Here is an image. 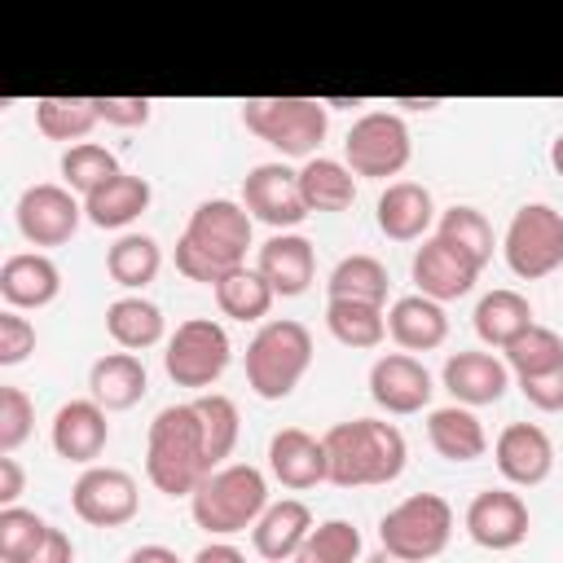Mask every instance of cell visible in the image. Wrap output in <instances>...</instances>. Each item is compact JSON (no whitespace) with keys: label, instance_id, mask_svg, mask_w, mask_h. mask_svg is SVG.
Returning a JSON list of instances; mask_svg holds the SVG:
<instances>
[{"label":"cell","instance_id":"obj_1","mask_svg":"<svg viewBox=\"0 0 563 563\" xmlns=\"http://www.w3.org/2000/svg\"><path fill=\"white\" fill-rule=\"evenodd\" d=\"M251 216L233 198H207L194 207L185 233L176 238V273L189 282L216 286L224 273L246 264L251 246Z\"/></svg>","mask_w":563,"mask_h":563},{"label":"cell","instance_id":"obj_2","mask_svg":"<svg viewBox=\"0 0 563 563\" xmlns=\"http://www.w3.org/2000/svg\"><path fill=\"white\" fill-rule=\"evenodd\" d=\"M216 466L207 457V435L194 400L158 409L145 435V479L167 497H194V488Z\"/></svg>","mask_w":563,"mask_h":563},{"label":"cell","instance_id":"obj_3","mask_svg":"<svg viewBox=\"0 0 563 563\" xmlns=\"http://www.w3.org/2000/svg\"><path fill=\"white\" fill-rule=\"evenodd\" d=\"M325 462H330V484L339 488H374V484H391L405 471L409 444L400 435L396 422H378V418H352V422H334L325 435Z\"/></svg>","mask_w":563,"mask_h":563},{"label":"cell","instance_id":"obj_4","mask_svg":"<svg viewBox=\"0 0 563 563\" xmlns=\"http://www.w3.org/2000/svg\"><path fill=\"white\" fill-rule=\"evenodd\" d=\"M268 510V479L260 466L251 462H229L220 471H211L194 497H189V515L202 532L211 537H233L260 523V515Z\"/></svg>","mask_w":563,"mask_h":563},{"label":"cell","instance_id":"obj_5","mask_svg":"<svg viewBox=\"0 0 563 563\" xmlns=\"http://www.w3.org/2000/svg\"><path fill=\"white\" fill-rule=\"evenodd\" d=\"M312 365V334L295 317L264 321L246 343V387L260 400H286Z\"/></svg>","mask_w":563,"mask_h":563},{"label":"cell","instance_id":"obj_6","mask_svg":"<svg viewBox=\"0 0 563 563\" xmlns=\"http://www.w3.org/2000/svg\"><path fill=\"white\" fill-rule=\"evenodd\" d=\"M242 123L251 136L273 145L282 158H317L330 128V106L317 97H251L242 101Z\"/></svg>","mask_w":563,"mask_h":563},{"label":"cell","instance_id":"obj_7","mask_svg":"<svg viewBox=\"0 0 563 563\" xmlns=\"http://www.w3.org/2000/svg\"><path fill=\"white\" fill-rule=\"evenodd\" d=\"M453 537V506L440 493H413L396 501L378 523V545L405 563H431Z\"/></svg>","mask_w":563,"mask_h":563},{"label":"cell","instance_id":"obj_8","mask_svg":"<svg viewBox=\"0 0 563 563\" xmlns=\"http://www.w3.org/2000/svg\"><path fill=\"white\" fill-rule=\"evenodd\" d=\"M501 255L506 268L523 282L550 277L554 268H563V216L550 202H523L506 224Z\"/></svg>","mask_w":563,"mask_h":563},{"label":"cell","instance_id":"obj_9","mask_svg":"<svg viewBox=\"0 0 563 563\" xmlns=\"http://www.w3.org/2000/svg\"><path fill=\"white\" fill-rule=\"evenodd\" d=\"M409 154H413V141H409V128L400 114L391 110H369L361 114L352 128H347V141H343V163L352 167L356 180H387V176H400L409 167Z\"/></svg>","mask_w":563,"mask_h":563},{"label":"cell","instance_id":"obj_10","mask_svg":"<svg viewBox=\"0 0 563 563\" xmlns=\"http://www.w3.org/2000/svg\"><path fill=\"white\" fill-rule=\"evenodd\" d=\"M229 334L220 321L211 317H189L172 330L167 339V352H163V369L176 387H198L207 391L211 383H220V374L229 369Z\"/></svg>","mask_w":563,"mask_h":563},{"label":"cell","instance_id":"obj_11","mask_svg":"<svg viewBox=\"0 0 563 563\" xmlns=\"http://www.w3.org/2000/svg\"><path fill=\"white\" fill-rule=\"evenodd\" d=\"M70 506L88 528H123L141 510V488L123 466H84L70 488Z\"/></svg>","mask_w":563,"mask_h":563},{"label":"cell","instance_id":"obj_12","mask_svg":"<svg viewBox=\"0 0 563 563\" xmlns=\"http://www.w3.org/2000/svg\"><path fill=\"white\" fill-rule=\"evenodd\" d=\"M13 220L31 246H62L75 238V229L84 220V198L70 194L66 185H53V180L26 185L18 207H13Z\"/></svg>","mask_w":563,"mask_h":563},{"label":"cell","instance_id":"obj_13","mask_svg":"<svg viewBox=\"0 0 563 563\" xmlns=\"http://www.w3.org/2000/svg\"><path fill=\"white\" fill-rule=\"evenodd\" d=\"M242 207L273 233H290L303 216H312L299 194V172H290L286 163H255L242 180Z\"/></svg>","mask_w":563,"mask_h":563},{"label":"cell","instance_id":"obj_14","mask_svg":"<svg viewBox=\"0 0 563 563\" xmlns=\"http://www.w3.org/2000/svg\"><path fill=\"white\" fill-rule=\"evenodd\" d=\"M479 273H484V268H479L462 246L444 242L440 233L422 238V246L413 251V264H409V277H413V286H418V295H427V299H435V303H449V299L471 295L475 282H479Z\"/></svg>","mask_w":563,"mask_h":563},{"label":"cell","instance_id":"obj_15","mask_svg":"<svg viewBox=\"0 0 563 563\" xmlns=\"http://www.w3.org/2000/svg\"><path fill=\"white\" fill-rule=\"evenodd\" d=\"M528 528H532L528 501L510 488H484L466 506V537L479 550H515L523 545Z\"/></svg>","mask_w":563,"mask_h":563},{"label":"cell","instance_id":"obj_16","mask_svg":"<svg viewBox=\"0 0 563 563\" xmlns=\"http://www.w3.org/2000/svg\"><path fill=\"white\" fill-rule=\"evenodd\" d=\"M431 374L413 352H383L369 365V396L378 409L405 418V413H422L431 405Z\"/></svg>","mask_w":563,"mask_h":563},{"label":"cell","instance_id":"obj_17","mask_svg":"<svg viewBox=\"0 0 563 563\" xmlns=\"http://www.w3.org/2000/svg\"><path fill=\"white\" fill-rule=\"evenodd\" d=\"M493 462L506 484L537 488L554 471V444L537 422H510V427H501V435L493 444Z\"/></svg>","mask_w":563,"mask_h":563},{"label":"cell","instance_id":"obj_18","mask_svg":"<svg viewBox=\"0 0 563 563\" xmlns=\"http://www.w3.org/2000/svg\"><path fill=\"white\" fill-rule=\"evenodd\" d=\"M48 440H53V453L57 457L79 462V466H97V457L110 444V418H106V409L92 396L88 400H66L53 413Z\"/></svg>","mask_w":563,"mask_h":563},{"label":"cell","instance_id":"obj_19","mask_svg":"<svg viewBox=\"0 0 563 563\" xmlns=\"http://www.w3.org/2000/svg\"><path fill=\"white\" fill-rule=\"evenodd\" d=\"M444 391L453 396V405L479 409V405H497L510 387V365L497 361L493 352H453L440 369Z\"/></svg>","mask_w":563,"mask_h":563},{"label":"cell","instance_id":"obj_20","mask_svg":"<svg viewBox=\"0 0 563 563\" xmlns=\"http://www.w3.org/2000/svg\"><path fill=\"white\" fill-rule=\"evenodd\" d=\"M268 471L282 488L303 493L317 488L321 479H330V462H325V444L317 435H308L303 427H282L268 440Z\"/></svg>","mask_w":563,"mask_h":563},{"label":"cell","instance_id":"obj_21","mask_svg":"<svg viewBox=\"0 0 563 563\" xmlns=\"http://www.w3.org/2000/svg\"><path fill=\"white\" fill-rule=\"evenodd\" d=\"M260 277L273 286V295L282 299H295L312 286L317 277V251L303 233H273L264 246H260V260H255Z\"/></svg>","mask_w":563,"mask_h":563},{"label":"cell","instance_id":"obj_22","mask_svg":"<svg viewBox=\"0 0 563 563\" xmlns=\"http://www.w3.org/2000/svg\"><path fill=\"white\" fill-rule=\"evenodd\" d=\"M374 220L383 229V238L391 242H418L427 238V229L435 224V202L431 189L418 180H391L378 202H374Z\"/></svg>","mask_w":563,"mask_h":563},{"label":"cell","instance_id":"obj_23","mask_svg":"<svg viewBox=\"0 0 563 563\" xmlns=\"http://www.w3.org/2000/svg\"><path fill=\"white\" fill-rule=\"evenodd\" d=\"M62 290V268L44 251H18L0 264V299L4 308H44Z\"/></svg>","mask_w":563,"mask_h":563},{"label":"cell","instance_id":"obj_24","mask_svg":"<svg viewBox=\"0 0 563 563\" xmlns=\"http://www.w3.org/2000/svg\"><path fill=\"white\" fill-rule=\"evenodd\" d=\"M312 510L308 501L299 497H282V501H268V510L260 515V523L251 528V541H255V554L264 563H290L299 554V545L308 541L312 532Z\"/></svg>","mask_w":563,"mask_h":563},{"label":"cell","instance_id":"obj_25","mask_svg":"<svg viewBox=\"0 0 563 563\" xmlns=\"http://www.w3.org/2000/svg\"><path fill=\"white\" fill-rule=\"evenodd\" d=\"M387 334L400 352H435L449 339V317L444 303L427 295H400L387 308Z\"/></svg>","mask_w":563,"mask_h":563},{"label":"cell","instance_id":"obj_26","mask_svg":"<svg viewBox=\"0 0 563 563\" xmlns=\"http://www.w3.org/2000/svg\"><path fill=\"white\" fill-rule=\"evenodd\" d=\"M145 391H150V374H145V361H141L136 352H106V356H97L92 369H88V396H92L106 413L132 409Z\"/></svg>","mask_w":563,"mask_h":563},{"label":"cell","instance_id":"obj_27","mask_svg":"<svg viewBox=\"0 0 563 563\" xmlns=\"http://www.w3.org/2000/svg\"><path fill=\"white\" fill-rule=\"evenodd\" d=\"M150 198H154V189L145 176L119 172L114 180H106L97 194L84 198V220L97 229H128L136 216L150 211Z\"/></svg>","mask_w":563,"mask_h":563},{"label":"cell","instance_id":"obj_28","mask_svg":"<svg viewBox=\"0 0 563 563\" xmlns=\"http://www.w3.org/2000/svg\"><path fill=\"white\" fill-rule=\"evenodd\" d=\"M427 440L444 462H475L488 449L484 422L466 405H440L427 413Z\"/></svg>","mask_w":563,"mask_h":563},{"label":"cell","instance_id":"obj_29","mask_svg":"<svg viewBox=\"0 0 563 563\" xmlns=\"http://www.w3.org/2000/svg\"><path fill=\"white\" fill-rule=\"evenodd\" d=\"M106 334L123 347V352H145L154 343H163L167 334V321H163V308L150 303L145 295H123L106 308Z\"/></svg>","mask_w":563,"mask_h":563},{"label":"cell","instance_id":"obj_30","mask_svg":"<svg viewBox=\"0 0 563 563\" xmlns=\"http://www.w3.org/2000/svg\"><path fill=\"white\" fill-rule=\"evenodd\" d=\"M528 325H537L532 321V303L519 295V290H510V286H501V290H488L479 303H475V334L488 343V347H510Z\"/></svg>","mask_w":563,"mask_h":563},{"label":"cell","instance_id":"obj_31","mask_svg":"<svg viewBox=\"0 0 563 563\" xmlns=\"http://www.w3.org/2000/svg\"><path fill=\"white\" fill-rule=\"evenodd\" d=\"M299 194L308 202V211H347L356 202V176L343 158H308L299 167Z\"/></svg>","mask_w":563,"mask_h":563},{"label":"cell","instance_id":"obj_32","mask_svg":"<svg viewBox=\"0 0 563 563\" xmlns=\"http://www.w3.org/2000/svg\"><path fill=\"white\" fill-rule=\"evenodd\" d=\"M325 330L334 334V343H343L352 352H369V347H378L387 339V308L330 299L325 303Z\"/></svg>","mask_w":563,"mask_h":563},{"label":"cell","instance_id":"obj_33","mask_svg":"<svg viewBox=\"0 0 563 563\" xmlns=\"http://www.w3.org/2000/svg\"><path fill=\"white\" fill-rule=\"evenodd\" d=\"M387 286H391V277H387L383 260H374V255H343L325 277L330 299L378 303V308H387Z\"/></svg>","mask_w":563,"mask_h":563},{"label":"cell","instance_id":"obj_34","mask_svg":"<svg viewBox=\"0 0 563 563\" xmlns=\"http://www.w3.org/2000/svg\"><path fill=\"white\" fill-rule=\"evenodd\" d=\"M163 268V251L150 233H123L110 251H106V273L114 286L123 290H145Z\"/></svg>","mask_w":563,"mask_h":563},{"label":"cell","instance_id":"obj_35","mask_svg":"<svg viewBox=\"0 0 563 563\" xmlns=\"http://www.w3.org/2000/svg\"><path fill=\"white\" fill-rule=\"evenodd\" d=\"M216 303H220V312L224 317H233V321H264L268 317V308H273V286L260 277V268H233V273H224L216 286Z\"/></svg>","mask_w":563,"mask_h":563},{"label":"cell","instance_id":"obj_36","mask_svg":"<svg viewBox=\"0 0 563 563\" xmlns=\"http://www.w3.org/2000/svg\"><path fill=\"white\" fill-rule=\"evenodd\" d=\"M101 123L97 97H40L35 101V128L48 141H84Z\"/></svg>","mask_w":563,"mask_h":563},{"label":"cell","instance_id":"obj_37","mask_svg":"<svg viewBox=\"0 0 563 563\" xmlns=\"http://www.w3.org/2000/svg\"><path fill=\"white\" fill-rule=\"evenodd\" d=\"M123 167H119V158H114V150H106V145H97V141H79V145H70L66 154H62V180H66V189L70 194H79V198H88V194H97L106 180H114Z\"/></svg>","mask_w":563,"mask_h":563},{"label":"cell","instance_id":"obj_38","mask_svg":"<svg viewBox=\"0 0 563 563\" xmlns=\"http://www.w3.org/2000/svg\"><path fill=\"white\" fill-rule=\"evenodd\" d=\"M194 409H198V422H202V435H207V457H211V466L220 471L224 457H229L233 444H238V431H242L238 405H233L229 396H220V391H202V396L194 400Z\"/></svg>","mask_w":563,"mask_h":563},{"label":"cell","instance_id":"obj_39","mask_svg":"<svg viewBox=\"0 0 563 563\" xmlns=\"http://www.w3.org/2000/svg\"><path fill=\"white\" fill-rule=\"evenodd\" d=\"M435 233L444 238V242H453V246H462L479 268L493 260V224H488V216L479 211V207H449V211H440V220H435Z\"/></svg>","mask_w":563,"mask_h":563},{"label":"cell","instance_id":"obj_40","mask_svg":"<svg viewBox=\"0 0 563 563\" xmlns=\"http://www.w3.org/2000/svg\"><path fill=\"white\" fill-rule=\"evenodd\" d=\"M506 365L515 378H537L554 365H563V339L550 325H528L510 347H506Z\"/></svg>","mask_w":563,"mask_h":563},{"label":"cell","instance_id":"obj_41","mask_svg":"<svg viewBox=\"0 0 563 563\" xmlns=\"http://www.w3.org/2000/svg\"><path fill=\"white\" fill-rule=\"evenodd\" d=\"M361 559V532L347 519H325L308 532L299 554L290 563H356Z\"/></svg>","mask_w":563,"mask_h":563},{"label":"cell","instance_id":"obj_42","mask_svg":"<svg viewBox=\"0 0 563 563\" xmlns=\"http://www.w3.org/2000/svg\"><path fill=\"white\" fill-rule=\"evenodd\" d=\"M48 519H40L35 510H22V506H4L0 510V559L4 563H26L44 537H48Z\"/></svg>","mask_w":563,"mask_h":563},{"label":"cell","instance_id":"obj_43","mask_svg":"<svg viewBox=\"0 0 563 563\" xmlns=\"http://www.w3.org/2000/svg\"><path fill=\"white\" fill-rule=\"evenodd\" d=\"M35 427V405L22 387H0V453H13Z\"/></svg>","mask_w":563,"mask_h":563},{"label":"cell","instance_id":"obj_44","mask_svg":"<svg viewBox=\"0 0 563 563\" xmlns=\"http://www.w3.org/2000/svg\"><path fill=\"white\" fill-rule=\"evenodd\" d=\"M35 352V325L18 312V308H4L0 312V365H22L26 356Z\"/></svg>","mask_w":563,"mask_h":563},{"label":"cell","instance_id":"obj_45","mask_svg":"<svg viewBox=\"0 0 563 563\" xmlns=\"http://www.w3.org/2000/svg\"><path fill=\"white\" fill-rule=\"evenodd\" d=\"M150 110H154L150 97H97L101 123H114V128H145Z\"/></svg>","mask_w":563,"mask_h":563},{"label":"cell","instance_id":"obj_46","mask_svg":"<svg viewBox=\"0 0 563 563\" xmlns=\"http://www.w3.org/2000/svg\"><path fill=\"white\" fill-rule=\"evenodd\" d=\"M519 391H523V400H528L532 409L559 413V409H563V365H554V369H545V374H537V378H519Z\"/></svg>","mask_w":563,"mask_h":563},{"label":"cell","instance_id":"obj_47","mask_svg":"<svg viewBox=\"0 0 563 563\" xmlns=\"http://www.w3.org/2000/svg\"><path fill=\"white\" fill-rule=\"evenodd\" d=\"M22 488H26V475H22L18 457H13V453H0V510H4V506H18Z\"/></svg>","mask_w":563,"mask_h":563},{"label":"cell","instance_id":"obj_48","mask_svg":"<svg viewBox=\"0 0 563 563\" xmlns=\"http://www.w3.org/2000/svg\"><path fill=\"white\" fill-rule=\"evenodd\" d=\"M26 563H75V545H70V537H66L62 528H48L44 545H40Z\"/></svg>","mask_w":563,"mask_h":563},{"label":"cell","instance_id":"obj_49","mask_svg":"<svg viewBox=\"0 0 563 563\" xmlns=\"http://www.w3.org/2000/svg\"><path fill=\"white\" fill-rule=\"evenodd\" d=\"M189 563H246V554L238 545H229V541H207Z\"/></svg>","mask_w":563,"mask_h":563},{"label":"cell","instance_id":"obj_50","mask_svg":"<svg viewBox=\"0 0 563 563\" xmlns=\"http://www.w3.org/2000/svg\"><path fill=\"white\" fill-rule=\"evenodd\" d=\"M128 563H185V559L176 550H167V545H136L128 554Z\"/></svg>","mask_w":563,"mask_h":563},{"label":"cell","instance_id":"obj_51","mask_svg":"<svg viewBox=\"0 0 563 563\" xmlns=\"http://www.w3.org/2000/svg\"><path fill=\"white\" fill-rule=\"evenodd\" d=\"M550 163H554V172L563 176V132L554 136V145H550Z\"/></svg>","mask_w":563,"mask_h":563},{"label":"cell","instance_id":"obj_52","mask_svg":"<svg viewBox=\"0 0 563 563\" xmlns=\"http://www.w3.org/2000/svg\"><path fill=\"white\" fill-rule=\"evenodd\" d=\"M365 563H405V559H396V554H387V550H378V554H369Z\"/></svg>","mask_w":563,"mask_h":563}]
</instances>
